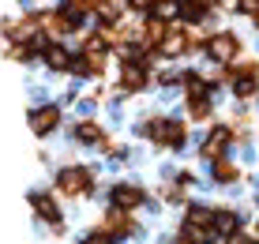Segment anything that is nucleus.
<instances>
[{"mask_svg":"<svg viewBox=\"0 0 259 244\" xmlns=\"http://www.w3.org/2000/svg\"><path fill=\"white\" fill-rule=\"evenodd\" d=\"M57 192L71 195V199L94 195V169H87V166H60L57 169Z\"/></svg>","mask_w":259,"mask_h":244,"instance_id":"1","label":"nucleus"},{"mask_svg":"<svg viewBox=\"0 0 259 244\" xmlns=\"http://www.w3.org/2000/svg\"><path fill=\"white\" fill-rule=\"evenodd\" d=\"M237 53H240V38L233 30H218V34L207 38V57L214 60V64H233Z\"/></svg>","mask_w":259,"mask_h":244,"instance_id":"2","label":"nucleus"},{"mask_svg":"<svg viewBox=\"0 0 259 244\" xmlns=\"http://www.w3.org/2000/svg\"><path fill=\"white\" fill-rule=\"evenodd\" d=\"M60 120H64V113H60V105H57V102H41V105H34V109H30V132H34V135H41V139L57 132V124H60Z\"/></svg>","mask_w":259,"mask_h":244,"instance_id":"3","label":"nucleus"},{"mask_svg":"<svg viewBox=\"0 0 259 244\" xmlns=\"http://www.w3.org/2000/svg\"><path fill=\"white\" fill-rule=\"evenodd\" d=\"M26 199H30L34 214H38L41 222H49V225H53V233H64V222H60V207H57V199H53L49 192H30Z\"/></svg>","mask_w":259,"mask_h":244,"instance_id":"4","label":"nucleus"},{"mask_svg":"<svg viewBox=\"0 0 259 244\" xmlns=\"http://www.w3.org/2000/svg\"><path fill=\"white\" fill-rule=\"evenodd\" d=\"M98 229H102V233H109L113 240L128 237V233H139V229H136V222H132V214H128V211H117V207H113V211L102 218V225H98Z\"/></svg>","mask_w":259,"mask_h":244,"instance_id":"5","label":"nucleus"},{"mask_svg":"<svg viewBox=\"0 0 259 244\" xmlns=\"http://www.w3.org/2000/svg\"><path fill=\"white\" fill-rule=\"evenodd\" d=\"M147 83H150V75H147V64H143V60H128V64L120 68V90L124 94H139Z\"/></svg>","mask_w":259,"mask_h":244,"instance_id":"6","label":"nucleus"},{"mask_svg":"<svg viewBox=\"0 0 259 244\" xmlns=\"http://www.w3.org/2000/svg\"><path fill=\"white\" fill-rule=\"evenodd\" d=\"M143 203H147V192H143L139 184H124V180H120V184H113V207H117V211H128L132 214Z\"/></svg>","mask_w":259,"mask_h":244,"instance_id":"7","label":"nucleus"},{"mask_svg":"<svg viewBox=\"0 0 259 244\" xmlns=\"http://www.w3.org/2000/svg\"><path fill=\"white\" fill-rule=\"evenodd\" d=\"M229 139H233V128H226V124H218L207 139H203V158L207 161H218V158H226V147H229Z\"/></svg>","mask_w":259,"mask_h":244,"instance_id":"8","label":"nucleus"},{"mask_svg":"<svg viewBox=\"0 0 259 244\" xmlns=\"http://www.w3.org/2000/svg\"><path fill=\"white\" fill-rule=\"evenodd\" d=\"M237 229H240V214L237 211H214V218H210L214 237H237Z\"/></svg>","mask_w":259,"mask_h":244,"instance_id":"9","label":"nucleus"},{"mask_svg":"<svg viewBox=\"0 0 259 244\" xmlns=\"http://www.w3.org/2000/svg\"><path fill=\"white\" fill-rule=\"evenodd\" d=\"M41 64H46L49 71H68L71 53H68L60 42H49V45H46V53H41Z\"/></svg>","mask_w":259,"mask_h":244,"instance_id":"10","label":"nucleus"},{"mask_svg":"<svg viewBox=\"0 0 259 244\" xmlns=\"http://www.w3.org/2000/svg\"><path fill=\"white\" fill-rule=\"evenodd\" d=\"M154 53H162V57H181V53H188V34L184 30H169L165 38L154 45Z\"/></svg>","mask_w":259,"mask_h":244,"instance_id":"11","label":"nucleus"},{"mask_svg":"<svg viewBox=\"0 0 259 244\" xmlns=\"http://www.w3.org/2000/svg\"><path fill=\"white\" fill-rule=\"evenodd\" d=\"M207 12H210V8L203 4V0H181V4H177V15H181L184 23H203Z\"/></svg>","mask_w":259,"mask_h":244,"instance_id":"12","label":"nucleus"},{"mask_svg":"<svg viewBox=\"0 0 259 244\" xmlns=\"http://www.w3.org/2000/svg\"><path fill=\"white\" fill-rule=\"evenodd\" d=\"M210 177H214V184H233L237 180V166L226 161V158H218V161H210Z\"/></svg>","mask_w":259,"mask_h":244,"instance_id":"13","label":"nucleus"},{"mask_svg":"<svg viewBox=\"0 0 259 244\" xmlns=\"http://www.w3.org/2000/svg\"><path fill=\"white\" fill-rule=\"evenodd\" d=\"M233 94L240 98V102L255 98V94H259V79H255V75H233Z\"/></svg>","mask_w":259,"mask_h":244,"instance_id":"14","label":"nucleus"},{"mask_svg":"<svg viewBox=\"0 0 259 244\" xmlns=\"http://www.w3.org/2000/svg\"><path fill=\"white\" fill-rule=\"evenodd\" d=\"M75 139L87 143V147H94V143H102V128H98L94 120H79L75 124Z\"/></svg>","mask_w":259,"mask_h":244,"instance_id":"15","label":"nucleus"},{"mask_svg":"<svg viewBox=\"0 0 259 244\" xmlns=\"http://www.w3.org/2000/svg\"><path fill=\"white\" fill-rule=\"evenodd\" d=\"M188 116H192V120H203V116H210V94H195V98H188Z\"/></svg>","mask_w":259,"mask_h":244,"instance_id":"16","label":"nucleus"},{"mask_svg":"<svg viewBox=\"0 0 259 244\" xmlns=\"http://www.w3.org/2000/svg\"><path fill=\"white\" fill-rule=\"evenodd\" d=\"M68 71H71V75H79V79H91V75H94L91 60H87L83 53H79V57H71V64H68Z\"/></svg>","mask_w":259,"mask_h":244,"instance_id":"17","label":"nucleus"},{"mask_svg":"<svg viewBox=\"0 0 259 244\" xmlns=\"http://www.w3.org/2000/svg\"><path fill=\"white\" fill-rule=\"evenodd\" d=\"M79 244H117V240H113V237H109V233H102V229H94V233H83V240H79Z\"/></svg>","mask_w":259,"mask_h":244,"instance_id":"18","label":"nucleus"},{"mask_svg":"<svg viewBox=\"0 0 259 244\" xmlns=\"http://www.w3.org/2000/svg\"><path fill=\"white\" fill-rule=\"evenodd\" d=\"M237 12H244V15H255V12H259V0H237Z\"/></svg>","mask_w":259,"mask_h":244,"instance_id":"19","label":"nucleus"},{"mask_svg":"<svg viewBox=\"0 0 259 244\" xmlns=\"http://www.w3.org/2000/svg\"><path fill=\"white\" fill-rule=\"evenodd\" d=\"M229 240H233V244H255L252 237H229Z\"/></svg>","mask_w":259,"mask_h":244,"instance_id":"20","label":"nucleus"},{"mask_svg":"<svg viewBox=\"0 0 259 244\" xmlns=\"http://www.w3.org/2000/svg\"><path fill=\"white\" fill-rule=\"evenodd\" d=\"M255 26H259V12H255Z\"/></svg>","mask_w":259,"mask_h":244,"instance_id":"21","label":"nucleus"},{"mask_svg":"<svg viewBox=\"0 0 259 244\" xmlns=\"http://www.w3.org/2000/svg\"><path fill=\"white\" fill-rule=\"evenodd\" d=\"M150 4H162V0H150Z\"/></svg>","mask_w":259,"mask_h":244,"instance_id":"22","label":"nucleus"}]
</instances>
